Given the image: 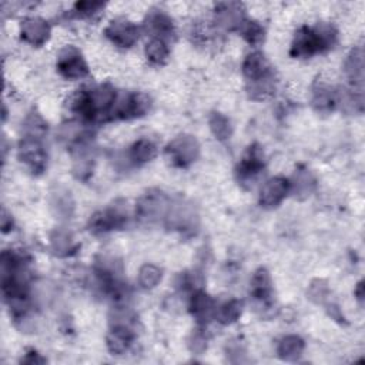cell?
Masks as SVG:
<instances>
[{
	"label": "cell",
	"instance_id": "1",
	"mask_svg": "<svg viewBox=\"0 0 365 365\" xmlns=\"http://www.w3.org/2000/svg\"><path fill=\"white\" fill-rule=\"evenodd\" d=\"M117 100V91L110 83L81 88L71 97V110L86 123H106Z\"/></svg>",
	"mask_w": 365,
	"mask_h": 365
},
{
	"label": "cell",
	"instance_id": "2",
	"mask_svg": "<svg viewBox=\"0 0 365 365\" xmlns=\"http://www.w3.org/2000/svg\"><path fill=\"white\" fill-rule=\"evenodd\" d=\"M336 40L338 31L331 23L322 21L315 26H302L294 36L289 56L294 58H308L331 50Z\"/></svg>",
	"mask_w": 365,
	"mask_h": 365
},
{
	"label": "cell",
	"instance_id": "3",
	"mask_svg": "<svg viewBox=\"0 0 365 365\" xmlns=\"http://www.w3.org/2000/svg\"><path fill=\"white\" fill-rule=\"evenodd\" d=\"M94 274L100 289L115 301H124L128 287L124 279V269L120 259L113 255L101 254L94 261Z\"/></svg>",
	"mask_w": 365,
	"mask_h": 365
},
{
	"label": "cell",
	"instance_id": "4",
	"mask_svg": "<svg viewBox=\"0 0 365 365\" xmlns=\"http://www.w3.org/2000/svg\"><path fill=\"white\" fill-rule=\"evenodd\" d=\"M164 225L167 230L178 231L184 237L195 235L200 227V215L195 205L181 197L171 200Z\"/></svg>",
	"mask_w": 365,
	"mask_h": 365
},
{
	"label": "cell",
	"instance_id": "5",
	"mask_svg": "<svg viewBox=\"0 0 365 365\" xmlns=\"http://www.w3.org/2000/svg\"><path fill=\"white\" fill-rule=\"evenodd\" d=\"M70 153L73 160V175L80 181H87L91 177L96 164V148L93 145L91 134L84 131L70 144Z\"/></svg>",
	"mask_w": 365,
	"mask_h": 365
},
{
	"label": "cell",
	"instance_id": "6",
	"mask_svg": "<svg viewBox=\"0 0 365 365\" xmlns=\"http://www.w3.org/2000/svg\"><path fill=\"white\" fill-rule=\"evenodd\" d=\"M171 198L158 188L145 191L135 204V217L143 224H154L164 221Z\"/></svg>",
	"mask_w": 365,
	"mask_h": 365
},
{
	"label": "cell",
	"instance_id": "7",
	"mask_svg": "<svg viewBox=\"0 0 365 365\" xmlns=\"http://www.w3.org/2000/svg\"><path fill=\"white\" fill-rule=\"evenodd\" d=\"M250 295L254 301V308L259 312L261 317L269 318L275 314V305L272 299V281L267 268L259 267L252 274L250 282Z\"/></svg>",
	"mask_w": 365,
	"mask_h": 365
},
{
	"label": "cell",
	"instance_id": "8",
	"mask_svg": "<svg viewBox=\"0 0 365 365\" xmlns=\"http://www.w3.org/2000/svg\"><path fill=\"white\" fill-rule=\"evenodd\" d=\"M264 150L258 143H252L235 167V178L241 187L251 188L252 184L257 181L258 175L264 171Z\"/></svg>",
	"mask_w": 365,
	"mask_h": 365
},
{
	"label": "cell",
	"instance_id": "9",
	"mask_svg": "<svg viewBox=\"0 0 365 365\" xmlns=\"http://www.w3.org/2000/svg\"><path fill=\"white\" fill-rule=\"evenodd\" d=\"M151 98L144 93H124L117 96L110 121L113 120H131L143 117L150 111Z\"/></svg>",
	"mask_w": 365,
	"mask_h": 365
},
{
	"label": "cell",
	"instance_id": "10",
	"mask_svg": "<svg viewBox=\"0 0 365 365\" xmlns=\"http://www.w3.org/2000/svg\"><path fill=\"white\" fill-rule=\"evenodd\" d=\"M43 138L40 137H33V135H26L19 141V160L34 174H43L47 167V153L44 150V145L41 143Z\"/></svg>",
	"mask_w": 365,
	"mask_h": 365
},
{
	"label": "cell",
	"instance_id": "11",
	"mask_svg": "<svg viewBox=\"0 0 365 365\" xmlns=\"http://www.w3.org/2000/svg\"><path fill=\"white\" fill-rule=\"evenodd\" d=\"M165 154L173 165L185 168L200 157V143L194 135L180 134L165 145Z\"/></svg>",
	"mask_w": 365,
	"mask_h": 365
},
{
	"label": "cell",
	"instance_id": "12",
	"mask_svg": "<svg viewBox=\"0 0 365 365\" xmlns=\"http://www.w3.org/2000/svg\"><path fill=\"white\" fill-rule=\"evenodd\" d=\"M127 212L121 205H111L96 211L88 220L87 228L96 235L106 234L114 230H121L127 224Z\"/></svg>",
	"mask_w": 365,
	"mask_h": 365
},
{
	"label": "cell",
	"instance_id": "13",
	"mask_svg": "<svg viewBox=\"0 0 365 365\" xmlns=\"http://www.w3.org/2000/svg\"><path fill=\"white\" fill-rule=\"evenodd\" d=\"M56 67L60 76L67 80H80L90 73L83 54L73 46H67L60 51Z\"/></svg>",
	"mask_w": 365,
	"mask_h": 365
},
{
	"label": "cell",
	"instance_id": "14",
	"mask_svg": "<svg viewBox=\"0 0 365 365\" xmlns=\"http://www.w3.org/2000/svg\"><path fill=\"white\" fill-rule=\"evenodd\" d=\"M106 37L121 48H130L138 40L140 29L130 20L118 17L108 23L104 29Z\"/></svg>",
	"mask_w": 365,
	"mask_h": 365
},
{
	"label": "cell",
	"instance_id": "15",
	"mask_svg": "<svg viewBox=\"0 0 365 365\" xmlns=\"http://www.w3.org/2000/svg\"><path fill=\"white\" fill-rule=\"evenodd\" d=\"M215 24L224 30H240L245 21V9L238 1H221L214 6Z\"/></svg>",
	"mask_w": 365,
	"mask_h": 365
},
{
	"label": "cell",
	"instance_id": "16",
	"mask_svg": "<svg viewBox=\"0 0 365 365\" xmlns=\"http://www.w3.org/2000/svg\"><path fill=\"white\" fill-rule=\"evenodd\" d=\"M50 33L48 21L41 17H26L20 24L21 38L34 47L43 46L50 38Z\"/></svg>",
	"mask_w": 365,
	"mask_h": 365
},
{
	"label": "cell",
	"instance_id": "17",
	"mask_svg": "<svg viewBox=\"0 0 365 365\" xmlns=\"http://www.w3.org/2000/svg\"><path fill=\"white\" fill-rule=\"evenodd\" d=\"M289 192V180L281 175L269 178L261 188L259 205L264 208H274L282 202Z\"/></svg>",
	"mask_w": 365,
	"mask_h": 365
},
{
	"label": "cell",
	"instance_id": "18",
	"mask_svg": "<svg viewBox=\"0 0 365 365\" xmlns=\"http://www.w3.org/2000/svg\"><path fill=\"white\" fill-rule=\"evenodd\" d=\"M144 27L148 33H151L153 37L161 38V40H171L175 36V29L173 19L165 14L163 10L153 9L145 20H144Z\"/></svg>",
	"mask_w": 365,
	"mask_h": 365
},
{
	"label": "cell",
	"instance_id": "19",
	"mask_svg": "<svg viewBox=\"0 0 365 365\" xmlns=\"http://www.w3.org/2000/svg\"><path fill=\"white\" fill-rule=\"evenodd\" d=\"M345 76L349 81L351 90L362 94L364 88V50L361 46L354 47L345 60Z\"/></svg>",
	"mask_w": 365,
	"mask_h": 365
},
{
	"label": "cell",
	"instance_id": "20",
	"mask_svg": "<svg viewBox=\"0 0 365 365\" xmlns=\"http://www.w3.org/2000/svg\"><path fill=\"white\" fill-rule=\"evenodd\" d=\"M135 339V331L131 325H111L110 332L106 336L107 349L113 355L125 354Z\"/></svg>",
	"mask_w": 365,
	"mask_h": 365
},
{
	"label": "cell",
	"instance_id": "21",
	"mask_svg": "<svg viewBox=\"0 0 365 365\" xmlns=\"http://www.w3.org/2000/svg\"><path fill=\"white\" fill-rule=\"evenodd\" d=\"M190 312L201 325L207 324L215 315L214 299L202 289H195L190 298Z\"/></svg>",
	"mask_w": 365,
	"mask_h": 365
},
{
	"label": "cell",
	"instance_id": "22",
	"mask_svg": "<svg viewBox=\"0 0 365 365\" xmlns=\"http://www.w3.org/2000/svg\"><path fill=\"white\" fill-rule=\"evenodd\" d=\"M338 93L335 88L329 87L324 81L317 80L312 86V107L317 113L321 114H328L336 107V98Z\"/></svg>",
	"mask_w": 365,
	"mask_h": 365
},
{
	"label": "cell",
	"instance_id": "23",
	"mask_svg": "<svg viewBox=\"0 0 365 365\" xmlns=\"http://www.w3.org/2000/svg\"><path fill=\"white\" fill-rule=\"evenodd\" d=\"M80 248L73 234L66 228H56L50 234V250L58 258H67L74 255Z\"/></svg>",
	"mask_w": 365,
	"mask_h": 365
},
{
	"label": "cell",
	"instance_id": "24",
	"mask_svg": "<svg viewBox=\"0 0 365 365\" xmlns=\"http://www.w3.org/2000/svg\"><path fill=\"white\" fill-rule=\"evenodd\" d=\"M317 188V180L314 174L304 165H299L292 178L289 180V191H292L294 197L298 200L308 198Z\"/></svg>",
	"mask_w": 365,
	"mask_h": 365
},
{
	"label": "cell",
	"instance_id": "25",
	"mask_svg": "<svg viewBox=\"0 0 365 365\" xmlns=\"http://www.w3.org/2000/svg\"><path fill=\"white\" fill-rule=\"evenodd\" d=\"M274 73V68L265 58V56L259 51L250 53L242 63V74L247 78V83L262 78L268 74Z\"/></svg>",
	"mask_w": 365,
	"mask_h": 365
},
{
	"label": "cell",
	"instance_id": "26",
	"mask_svg": "<svg viewBox=\"0 0 365 365\" xmlns=\"http://www.w3.org/2000/svg\"><path fill=\"white\" fill-rule=\"evenodd\" d=\"M155 153H157V147L151 140L140 138L130 145L127 155L134 165H143L151 161L155 157Z\"/></svg>",
	"mask_w": 365,
	"mask_h": 365
},
{
	"label": "cell",
	"instance_id": "27",
	"mask_svg": "<svg viewBox=\"0 0 365 365\" xmlns=\"http://www.w3.org/2000/svg\"><path fill=\"white\" fill-rule=\"evenodd\" d=\"M51 210L54 215L60 220H67L73 215L74 211V201L68 190L58 187L56 191L51 192Z\"/></svg>",
	"mask_w": 365,
	"mask_h": 365
},
{
	"label": "cell",
	"instance_id": "28",
	"mask_svg": "<svg viewBox=\"0 0 365 365\" xmlns=\"http://www.w3.org/2000/svg\"><path fill=\"white\" fill-rule=\"evenodd\" d=\"M275 88H277V76H275V71L262 77V78H258L255 81H250L247 83V91H248V96L252 98V100H257V101H261V100H267L274 93H275Z\"/></svg>",
	"mask_w": 365,
	"mask_h": 365
},
{
	"label": "cell",
	"instance_id": "29",
	"mask_svg": "<svg viewBox=\"0 0 365 365\" xmlns=\"http://www.w3.org/2000/svg\"><path fill=\"white\" fill-rule=\"evenodd\" d=\"M305 348V342L301 336L298 335H287L284 336L277 346V352L278 356L284 361L288 362H294L298 361L304 352Z\"/></svg>",
	"mask_w": 365,
	"mask_h": 365
},
{
	"label": "cell",
	"instance_id": "30",
	"mask_svg": "<svg viewBox=\"0 0 365 365\" xmlns=\"http://www.w3.org/2000/svg\"><path fill=\"white\" fill-rule=\"evenodd\" d=\"M242 301L241 299H228L224 304H221L218 308H215V318L222 325L234 324L242 314Z\"/></svg>",
	"mask_w": 365,
	"mask_h": 365
},
{
	"label": "cell",
	"instance_id": "31",
	"mask_svg": "<svg viewBox=\"0 0 365 365\" xmlns=\"http://www.w3.org/2000/svg\"><path fill=\"white\" fill-rule=\"evenodd\" d=\"M145 57L153 66H163L168 60V46L164 40L153 37L147 44H145Z\"/></svg>",
	"mask_w": 365,
	"mask_h": 365
},
{
	"label": "cell",
	"instance_id": "32",
	"mask_svg": "<svg viewBox=\"0 0 365 365\" xmlns=\"http://www.w3.org/2000/svg\"><path fill=\"white\" fill-rule=\"evenodd\" d=\"M208 124L211 128V133L218 141H225L232 134V125L227 115L218 111H212L208 118Z\"/></svg>",
	"mask_w": 365,
	"mask_h": 365
},
{
	"label": "cell",
	"instance_id": "33",
	"mask_svg": "<svg viewBox=\"0 0 365 365\" xmlns=\"http://www.w3.org/2000/svg\"><path fill=\"white\" fill-rule=\"evenodd\" d=\"M241 36L244 37V40L251 44V46H258L264 41L265 37V30L264 27L255 21V20H247L242 23L241 29H240Z\"/></svg>",
	"mask_w": 365,
	"mask_h": 365
},
{
	"label": "cell",
	"instance_id": "34",
	"mask_svg": "<svg viewBox=\"0 0 365 365\" xmlns=\"http://www.w3.org/2000/svg\"><path fill=\"white\" fill-rule=\"evenodd\" d=\"M163 278V272L154 264H144L138 271V284L144 289L155 288Z\"/></svg>",
	"mask_w": 365,
	"mask_h": 365
},
{
	"label": "cell",
	"instance_id": "35",
	"mask_svg": "<svg viewBox=\"0 0 365 365\" xmlns=\"http://www.w3.org/2000/svg\"><path fill=\"white\" fill-rule=\"evenodd\" d=\"M46 133H47V123L38 113L31 111L23 123V134L43 138Z\"/></svg>",
	"mask_w": 365,
	"mask_h": 365
},
{
	"label": "cell",
	"instance_id": "36",
	"mask_svg": "<svg viewBox=\"0 0 365 365\" xmlns=\"http://www.w3.org/2000/svg\"><path fill=\"white\" fill-rule=\"evenodd\" d=\"M308 298L314 302V304H321L324 305L329 297V287L328 282L325 279H314L309 287H308V292H307Z\"/></svg>",
	"mask_w": 365,
	"mask_h": 365
},
{
	"label": "cell",
	"instance_id": "37",
	"mask_svg": "<svg viewBox=\"0 0 365 365\" xmlns=\"http://www.w3.org/2000/svg\"><path fill=\"white\" fill-rule=\"evenodd\" d=\"M104 3L103 1H77L73 7V13L77 17H91L97 13H100L104 9Z\"/></svg>",
	"mask_w": 365,
	"mask_h": 365
},
{
	"label": "cell",
	"instance_id": "38",
	"mask_svg": "<svg viewBox=\"0 0 365 365\" xmlns=\"http://www.w3.org/2000/svg\"><path fill=\"white\" fill-rule=\"evenodd\" d=\"M188 349L192 354H202L207 349V335L201 328H195L192 329V332L188 336Z\"/></svg>",
	"mask_w": 365,
	"mask_h": 365
},
{
	"label": "cell",
	"instance_id": "39",
	"mask_svg": "<svg viewBox=\"0 0 365 365\" xmlns=\"http://www.w3.org/2000/svg\"><path fill=\"white\" fill-rule=\"evenodd\" d=\"M20 362L21 364H30V365H33V364L37 365V364H46L47 359L41 354H38L36 349H27L26 354L21 356Z\"/></svg>",
	"mask_w": 365,
	"mask_h": 365
},
{
	"label": "cell",
	"instance_id": "40",
	"mask_svg": "<svg viewBox=\"0 0 365 365\" xmlns=\"http://www.w3.org/2000/svg\"><path fill=\"white\" fill-rule=\"evenodd\" d=\"M324 305H325V309H327L328 315H329L332 319H335V321L339 322V324H346V319H345L344 314L341 312V309H339V307H338L336 304H334V302H325Z\"/></svg>",
	"mask_w": 365,
	"mask_h": 365
},
{
	"label": "cell",
	"instance_id": "41",
	"mask_svg": "<svg viewBox=\"0 0 365 365\" xmlns=\"http://www.w3.org/2000/svg\"><path fill=\"white\" fill-rule=\"evenodd\" d=\"M13 230V218L6 208L1 210V231L9 232Z\"/></svg>",
	"mask_w": 365,
	"mask_h": 365
},
{
	"label": "cell",
	"instance_id": "42",
	"mask_svg": "<svg viewBox=\"0 0 365 365\" xmlns=\"http://www.w3.org/2000/svg\"><path fill=\"white\" fill-rule=\"evenodd\" d=\"M354 294H355L358 302L362 305V304H364V297H365V292H364V281H359V282L356 284V288H355Z\"/></svg>",
	"mask_w": 365,
	"mask_h": 365
}]
</instances>
